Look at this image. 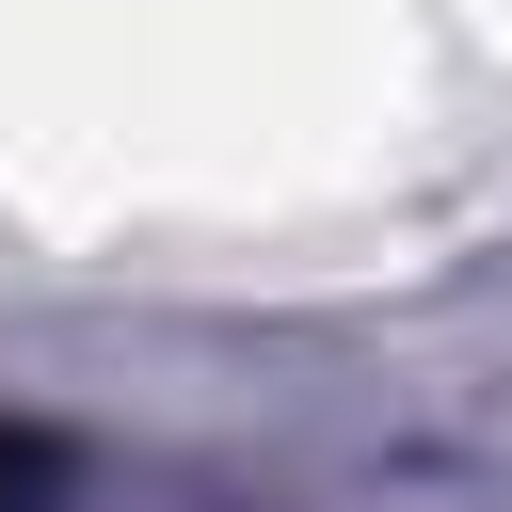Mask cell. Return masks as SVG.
I'll list each match as a JSON object with an SVG mask.
<instances>
[{
    "label": "cell",
    "instance_id": "1",
    "mask_svg": "<svg viewBox=\"0 0 512 512\" xmlns=\"http://www.w3.org/2000/svg\"><path fill=\"white\" fill-rule=\"evenodd\" d=\"M32 480H48V448H0V512H16V496H32Z\"/></svg>",
    "mask_w": 512,
    "mask_h": 512
}]
</instances>
